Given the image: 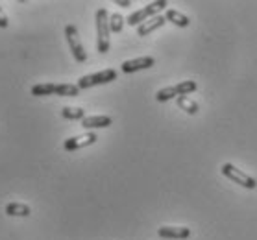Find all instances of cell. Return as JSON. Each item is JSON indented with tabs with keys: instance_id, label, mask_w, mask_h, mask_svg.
<instances>
[{
	"instance_id": "cell-1",
	"label": "cell",
	"mask_w": 257,
	"mask_h": 240,
	"mask_svg": "<svg viewBox=\"0 0 257 240\" xmlns=\"http://www.w3.org/2000/svg\"><path fill=\"white\" fill-rule=\"evenodd\" d=\"M94 21H96V48H98L100 54H107L109 52V36H111V28H109V13L105 8H98L96 10V15H94Z\"/></svg>"
},
{
	"instance_id": "cell-8",
	"label": "cell",
	"mask_w": 257,
	"mask_h": 240,
	"mask_svg": "<svg viewBox=\"0 0 257 240\" xmlns=\"http://www.w3.org/2000/svg\"><path fill=\"white\" fill-rule=\"evenodd\" d=\"M158 234L161 238L169 240H185L191 236V229L189 227H174V225H161L158 229Z\"/></svg>"
},
{
	"instance_id": "cell-21",
	"label": "cell",
	"mask_w": 257,
	"mask_h": 240,
	"mask_svg": "<svg viewBox=\"0 0 257 240\" xmlns=\"http://www.w3.org/2000/svg\"><path fill=\"white\" fill-rule=\"evenodd\" d=\"M115 4H117V6H120V8H130V6H132V2H130V0H115Z\"/></svg>"
},
{
	"instance_id": "cell-20",
	"label": "cell",
	"mask_w": 257,
	"mask_h": 240,
	"mask_svg": "<svg viewBox=\"0 0 257 240\" xmlns=\"http://www.w3.org/2000/svg\"><path fill=\"white\" fill-rule=\"evenodd\" d=\"M8 26H10V19H8L6 12L0 6V28H8Z\"/></svg>"
},
{
	"instance_id": "cell-6",
	"label": "cell",
	"mask_w": 257,
	"mask_h": 240,
	"mask_svg": "<svg viewBox=\"0 0 257 240\" xmlns=\"http://www.w3.org/2000/svg\"><path fill=\"white\" fill-rule=\"evenodd\" d=\"M98 141V137L94 131H85L82 135H74L63 142V150L65 152H76V150H82V148H87L91 144Z\"/></svg>"
},
{
	"instance_id": "cell-14",
	"label": "cell",
	"mask_w": 257,
	"mask_h": 240,
	"mask_svg": "<svg viewBox=\"0 0 257 240\" xmlns=\"http://www.w3.org/2000/svg\"><path fill=\"white\" fill-rule=\"evenodd\" d=\"M32 96H52L56 94V83H37L32 87Z\"/></svg>"
},
{
	"instance_id": "cell-2",
	"label": "cell",
	"mask_w": 257,
	"mask_h": 240,
	"mask_svg": "<svg viewBox=\"0 0 257 240\" xmlns=\"http://www.w3.org/2000/svg\"><path fill=\"white\" fill-rule=\"evenodd\" d=\"M167 6H169L167 0H156V2H150V4H146L145 8H141V10L132 13V15L126 19V24H130V26H141V24L146 23L148 19L159 15V12L165 10Z\"/></svg>"
},
{
	"instance_id": "cell-12",
	"label": "cell",
	"mask_w": 257,
	"mask_h": 240,
	"mask_svg": "<svg viewBox=\"0 0 257 240\" xmlns=\"http://www.w3.org/2000/svg\"><path fill=\"white\" fill-rule=\"evenodd\" d=\"M165 19H167V23H172L178 28H187L191 24V19L187 15H183L181 12H178V10H167Z\"/></svg>"
},
{
	"instance_id": "cell-15",
	"label": "cell",
	"mask_w": 257,
	"mask_h": 240,
	"mask_svg": "<svg viewBox=\"0 0 257 240\" xmlns=\"http://www.w3.org/2000/svg\"><path fill=\"white\" fill-rule=\"evenodd\" d=\"M61 117L65 120H83L85 118V111L82 107H63L61 109Z\"/></svg>"
},
{
	"instance_id": "cell-16",
	"label": "cell",
	"mask_w": 257,
	"mask_h": 240,
	"mask_svg": "<svg viewBox=\"0 0 257 240\" xmlns=\"http://www.w3.org/2000/svg\"><path fill=\"white\" fill-rule=\"evenodd\" d=\"M176 91H178V96H187V94L194 93L196 89H198V85H196V82H193V80H185V82H180L174 85Z\"/></svg>"
},
{
	"instance_id": "cell-4",
	"label": "cell",
	"mask_w": 257,
	"mask_h": 240,
	"mask_svg": "<svg viewBox=\"0 0 257 240\" xmlns=\"http://www.w3.org/2000/svg\"><path fill=\"white\" fill-rule=\"evenodd\" d=\"M117 80V71L115 69H105V71L94 72V74H87V76H82L78 80V89L83 91V89H91L96 87V85H105V83H111Z\"/></svg>"
},
{
	"instance_id": "cell-13",
	"label": "cell",
	"mask_w": 257,
	"mask_h": 240,
	"mask_svg": "<svg viewBox=\"0 0 257 240\" xmlns=\"http://www.w3.org/2000/svg\"><path fill=\"white\" fill-rule=\"evenodd\" d=\"M176 104H178V107H180L181 111H185L187 115H196V113L200 111V106L194 100L189 98V96H178V98H176Z\"/></svg>"
},
{
	"instance_id": "cell-10",
	"label": "cell",
	"mask_w": 257,
	"mask_h": 240,
	"mask_svg": "<svg viewBox=\"0 0 257 240\" xmlns=\"http://www.w3.org/2000/svg\"><path fill=\"white\" fill-rule=\"evenodd\" d=\"M111 117L107 115H93V117H85L82 120V128L91 131V129H100V128H107L111 126Z\"/></svg>"
},
{
	"instance_id": "cell-5",
	"label": "cell",
	"mask_w": 257,
	"mask_h": 240,
	"mask_svg": "<svg viewBox=\"0 0 257 240\" xmlns=\"http://www.w3.org/2000/svg\"><path fill=\"white\" fill-rule=\"evenodd\" d=\"M65 39L69 43L72 58L76 59L78 63H85L87 61V52H85V48H83L82 41H80V34H78V28L74 24H67L65 26Z\"/></svg>"
},
{
	"instance_id": "cell-18",
	"label": "cell",
	"mask_w": 257,
	"mask_h": 240,
	"mask_svg": "<svg viewBox=\"0 0 257 240\" xmlns=\"http://www.w3.org/2000/svg\"><path fill=\"white\" fill-rule=\"evenodd\" d=\"M126 24V19L120 15V13H111L109 15V28H111L113 34H120Z\"/></svg>"
},
{
	"instance_id": "cell-11",
	"label": "cell",
	"mask_w": 257,
	"mask_h": 240,
	"mask_svg": "<svg viewBox=\"0 0 257 240\" xmlns=\"http://www.w3.org/2000/svg\"><path fill=\"white\" fill-rule=\"evenodd\" d=\"M6 214L8 216H19V218H26L32 214V209H30V205L26 203H21V201H10L6 205Z\"/></svg>"
},
{
	"instance_id": "cell-3",
	"label": "cell",
	"mask_w": 257,
	"mask_h": 240,
	"mask_svg": "<svg viewBox=\"0 0 257 240\" xmlns=\"http://www.w3.org/2000/svg\"><path fill=\"white\" fill-rule=\"evenodd\" d=\"M220 172H222V176H226L229 181H233L235 185H240L242 188H248V190H253L257 187V181L255 177H251L250 174H246L242 170H239L235 164L231 163H224L220 166Z\"/></svg>"
},
{
	"instance_id": "cell-17",
	"label": "cell",
	"mask_w": 257,
	"mask_h": 240,
	"mask_svg": "<svg viewBox=\"0 0 257 240\" xmlns=\"http://www.w3.org/2000/svg\"><path fill=\"white\" fill-rule=\"evenodd\" d=\"M56 94L58 96H78L80 89H78V85H72V83H59V85H56Z\"/></svg>"
},
{
	"instance_id": "cell-19",
	"label": "cell",
	"mask_w": 257,
	"mask_h": 240,
	"mask_svg": "<svg viewBox=\"0 0 257 240\" xmlns=\"http://www.w3.org/2000/svg\"><path fill=\"white\" fill-rule=\"evenodd\" d=\"M172 98H178V91H176L174 85L159 89L158 93H156V100H158V102H169V100H172Z\"/></svg>"
},
{
	"instance_id": "cell-9",
	"label": "cell",
	"mask_w": 257,
	"mask_h": 240,
	"mask_svg": "<svg viewBox=\"0 0 257 240\" xmlns=\"http://www.w3.org/2000/svg\"><path fill=\"white\" fill-rule=\"evenodd\" d=\"M165 24H167V19H165V15H156V17L148 19L146 23H143L141 26H137V36H139V37L150 36V34H154L156 30L163 28Z\"/></svg>"
},
{
	"instance_id": "cell-7",
	"label": "cell",
	"mask_w": 257,
	"mask_h": 240,
	"mask_svg": "<svg viewBox=\"0 0 257 240\" xmlns=\"http://www.w3.org/2000/svg\"><path fill=\"white\" fill-rule=\"evenodd\" d=\"M156 65V59L152 56H143V58H135V59H128L120 65V71L124 74H132V72L137 71H145V69H150Z\"/></svg>"
}]
</instances>
